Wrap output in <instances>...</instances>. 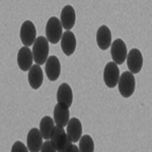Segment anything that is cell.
Segmentation results:
<instances>
[{
  "instance_id": "cell-1",
  "label": "cell",
  "mask_w": 152,
  "mask_h": 152,
  "mask_svg": "<svg viewBox=\"0 0 152 152\" xmlns=\"http://www.w3.org/2000/svg\"><path fill=\"white\" fill-rule=\"evenodd\" d=\"M51 142L56 148L57 152H69L73 146V142L70 140L64 128L55 126L51 134Z\"/></svg>"
},
{
  "instance_id": "cell-16",
  "label": "cell",
  "mask_w": 152,
  "mask_h": 152,
  "mask_svg": "<svg viewBox=\"0 0 152 152\" xmlns=\"http://www.w3.org/2000/svg\"><path fill=\"white\" fill-rule=\"evenodd\" d=\"M69 110L64 105L57 104L54 107V121L56 126L64 128L69 123Z\"/></svg>"
},
{
  "instance_id": "cell-21",
  "label": "cell",
  "mask_w": 152,
  "mask_h": 152,
  "mask_svg": "<svg viewBox=\"0 0 152 152\" xmlns=\"http://www.w3.org/2000/svg\"><path fill=\"white\" fill-rule=\"evenodd\" d=\"M11 152H29L28 146H26L21 141H16L11 147Z\"/></svg>"
},
{
  "instance_id": "cell-19",
  "label": "cell",
  "mask_w": 152,
  "mask_h": 152,
  "mask_svg": "<svg viewBox=\"0 0 152 152\" xmlns=\"http://www.w3.org/2000/svg\"><path fill=\"white\" fill-rule=\"evenodd\" d=\"M55 128V121L51 117L46 116L41 120L40 122V131L43 136V138L46 141L51 139V134L53 132V129Z\"/></svg>"
},
{
  "instance_id": "cell-14",
  "label": "cell",
  "mask_w": 152,
  "mask_h": 152,
  "mask_svg": "<svg viewBox=\"0 0 152 152\" xmlns=\"http://www.w3.org/2000/svg\"><path fill=\"white\" fill-rule=\"evenodd\" d=\"M96 43L100 50H107L112 46V31L107 26H102L96 31Z\"/></svg>"
},
{
  "instance_id": "cell-2",
  "label": "cell",
  "mask_w": 152,
  "mask_h": 152,
  "mask_svg": "<svg viewBox=\"0 0 152 152\" xmlns=\"http://www.w3.org/2000/svg\"><path fill=\"white\" fill-rule=\"evenodd\" d=\"M49 51H50V47H49V41L47 38L43 36L37 38L35 44L33 45V55L35 63L40 66L46 64L49 58Z\"/></svg>"
},
{
  "instance_id": "cell-17",
  "label": "cell",
  "mask_w": 152,
  "mask_h": 152,
  "mask_svg": "<svg viewBox=\"0 0 152 152\" xmlns=\"http://www.w3.org/2000/svg\"><path fill=\"white\" fill-rule=\"evenodd\" d=\"M61 23L62 26L66 31H70L71 28L74 26L75 20H76V14L75 10L71 5H66L63 7L62 11H61Z\"/></svg>"
},
{
  "instance_id": "cell-9",
  "label": "cell",
  "mask_w": 152,
  "mask_h": 152,
  "mask_svg": "<svg viewBox=\"0 0 152 152\" xmlns=\"http://www.w3.org/2000/svg\"><path fill=\"white\" fill-rule=\"evenodd\" d=\"M43 136L41 134L40 129L33 128L29 130L26 137V145L29 152H41L43 146Z\"/></svg>"
},
{
  "instance_id": "cell-18",
  "label": "cell",
  "mask_w": 152,
  "mask_h": 152,
  "mask_svg": "<svg viewBox=\"0 0 152 152\" xmlns=\"http://www.w3.org/2000/svg\"><path fill=\"white\" fill-rule=\"evenodd\" d=\"M28 78L31 87L33 89H39L42 86V84H43L44 80L43 70H42L41 66L38 64L33 65V67L28 71Z\"/></svg>"
},
{
  "instance_id": "cell-12",
  "label": "cell",
  "mask_w": 152,
  "mask_h": 152,
  "mask_svg": "<svg viewBox=\"0 0 152 152\" xmlns=\"http://www.w3.org/2000/svg\"><path fill=\"white\" fill-rule=\"evenodd\" d=\"M57 102L58 104L64 105L68 109L71 107L73 102V92L68 83H62L59 86L57 91Z\"/></svg>"
},
{
  "instance_id": "cell-13",
  "label": "cell",
  "mask_w": 152,
  "mask_h": 152,
  "mask_svg": "<svg viewBox=\"0 0 152 152\" xmlns=\"http://www.w3.org/2000/svg\"><path fill=\"white\" fill-rule=\"evenodd\" d=\"M67 133L68 137L73 143H76L81 139L82 137V124L77 118H71L69 123L67 125Z\"/></svg>"
},
{
  "instance_id": "cell-6",
  "label": "cell",
  "mask_w": 152,
  "mask_h": 152,
  "mask_svg": "<svg viewBox=\"0 0 152 152\" xmlns=\"http://www.w3.org/2000/svg\"><path fill=\"white\" fill-rule=\"evenodd\" d=\"M120 70L115 62L107 63L104 69V81L109 88H114L119 83Z\"/></svg>"
},
{
  "instance_id": "cell-20",
  "label": "cell",
  "mask_w": 152,
  "mask_h": 152,
  "mask_svg": "<svg viewBox=\"0 0 152 152\" xmlns=\"http://www.w3.org/2000/svg\"><path fill=\"white\" fill-rule=\"evenodd\" d=\"M80 152H94V142L90 135H83L79 140Z\"/></svg>"
},
{
  "instance_id": "cell-15",
  "label": "cell",
  "mask_w": 152,
  "mask_h": 152,
  "mask_svg": "<svg viewBox=\"0 0 152 152\" xmlns=\"http://www.w3.org/2000/svg\"><path fill=\"white\" fill-rule=\"evenodd\" d=\"M61 48L66 56H71L75 52L76 38L72 31H66L63 33L62 39H61Z\"/></svg>"
},
{
  "instance_id": "cell-4",
  "label": "cell",
  "mask_w": 152,
  "mask_h": 152,
  "mask_svg": "<svg viewBox=\"0 0 152 152\" xmlns=\"http://www.w3.org/2000/svg\"><path fill=\"white\" fill-rule=\"evenodd\" d=\"M119 91L123 97L128 99L131 95H133L136 87V80H135L134 74L130 71H125L121 74L119 79Z\"/></svg>"
},
{
  "instance_id": "cell-23",
  "label": "cell",
  "mask_w": 152,
  "mask_h": 152,
  "mask_svg": "<svg viewBox=\"0 0 152 152\" xmlns=\"http://www.w3.org/2000/svg\"><path fill=\"white\" fill-rule=\"evenodd\" d=\"M69 152H80V150H79V148H78L77 146H76V145H74V144H73L72 148L70 149V151H69Z\"/></svg>"
},
{
  "instance_id": "cell-7",
  "label": "cell",
  "mask_w": 152,
  "mask_h": 152,
  "mask_svg": "<svg viewBox=\"0 0 152 152\" xmlns=\"http://www.w3.org/2000/svg\"><path fill=\"white\" fill-rule=\"evenodd\" d=\"M20 40L26 47L35 44L37 40V29L33 21L26 20L20 26Z\"/></svg>"
},
{
  "instance_id": "cell-3",
  "label": "cell",
  "mask_w": 152,
  "mask_h": 152,
  "mask_svg": "<svg viewBox=\"0 0 152 152\" xmlns=\"http://www.w3.org/2000/svg\"><path fill=\"white\" fill-rule=\"evenodd\" d=\"M46 36L49 43L57 44L61 41L63 36V26L61 20L56 16L49 18L46 26Z\"/></svg>"
},
{
  "instance_id": "cell-11",
  "label": "cell",
  "mask_w": 152,
  "mask_h": 152,
  "mask_svg": "<svg viewBox=\"0 0 152 152\" xmlns=\"http://www.w3.org/2000/svg\"><path fill=\"white\" fill-rule=\"evenodd\" d=\"M45 71L47 77L51 81H56L61 73V64L59 59L56 56H50L45 65Z\"/></svg>"
},
{
  "instance_id": "cell-5",
  "label": "cell",
  "mask_w": 152,
  "mask_h": 152,
  "mask_svg": "<svg viewBox=\"0 0 152 152\" xmlns=\"http://www.w3.org/2000/svg\"><path fill=\"white\" fill-rule=\"evenodd\" d=\"M111 55L113 58V62L117 65H122L127 60V46L122 39H117L112 43L111 46Z\"/></svg>"
},
{
  "instance_id": "cell-22",
  "label": "cell",
  "mask_w": 152,
  "mask_h": 152,
  "mask_svg": "<svg viewBox=\"0 0 152 152\" xmlns=\"http://www.w3.org/2000/svg\"><path fill=\"white\" fill-rule=\"evenodd\" d=\"M41 152H57V150H56V148L54 147L51 140H47L44 142L43 146H42V149H41Z\"/></svg>"
},
{
  "instance_id": "cell-10",
  "label": "cell",
  "mask_w": 152,
  "mask_h": 152,
  "mask_svg": "<svg viewBox=\"0 0 152 152\" xmlns=\"http://www.w3.org/2000/svg\"><path fill=\"white\" fill-rule=\"evenodd\" d=\"M34 61L35 60H34L33 51H31L28 47L24 46V47L19 49L18 53V64L20 70L29 71L31 68L33 67Z\"/></svg>"
},
{
  "instance_id": "cell-8",
  "label": "cell",
  "mask_w": 152,
  "mask_h": 152,
  "mask_svg": "<svg viewBox=\"0 0 152 152\" xmlns=\"http://www.w3.org/2000/svg\"><path fill=\"white\" fill-rule=\"evenodd\" d=\"M127 66L128 69L133 74H138L143 67V56L140 50L132 49L127 56Z\"/></svg>"
}]
</instances>
